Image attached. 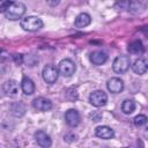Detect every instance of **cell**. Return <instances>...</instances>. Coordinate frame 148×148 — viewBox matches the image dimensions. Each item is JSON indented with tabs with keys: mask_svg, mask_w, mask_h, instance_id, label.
<instances>
[{
	"mask_svg": "<svg viewBox=\"0 0 148 148\" xmlns=\"http://www.w3.org/2000/svg\"><path fill=\"white\" fill-rule=\"evenodd\" d=\"M24 13H25V6H24V3H22V2H12L10 6L5 12V15H6V17L8 20L15 21V20L21 18Z\"/></svg>",
	"mask_w": 148,
	"mask_h": 148,
	"instance_id": "cell-1",
	"label": "cell"
},
{
	"mask_svg": "<svg viewBox=\"0 0 148 148\" xmlns=\"http://www.w3.org/2000/svg\"><path fill=\"white\" fill-rule=\"evenodd\" d=\"M21 27L27 31H37L43 28V21L37 16H25L21 20Z\"/></svg>",
	"mask_w": 148,
	"mask_h": 148,
	"instance_id": "cell-2",
	"label": "cell"
},
{
	"mask_svg": "<svg viewBox=\"0 0 148 148\" xmlns=\"http://www.w3.org/2000/svg\"><path fill=\"white\" fill-rule=\"evenodd\" d=\"M112 68L116 73L118 74H123L125 73L128 68H130V58L127 56H118L114 60H113V65Z\"/></svg>",
	"mask_w": 148,
	"mask_h": 148,
	"instance_id": "cell-3",
	"label": "cell"
},
{
	"mask_svg": "<svg viewBox=\"0 0 148 148\" xmlns=\"http://www.w3.org/2000/svg\"><path fill=\"white\" fill-rule=\"evenodd\" d=\"M75 64L71 60V59H64L59 62V68H58V72L59 74H61L62 76H72L75 72Z\"/></svg>",
	"mask_w": 148,
	"mask_h": 148,
	"instance_id": "cell-4",
	"label": "cell"
},
{
	"mask_svg": "<svg viewBox=\"0 0 148 148\" xmlns=\"http://www.w3.org/2000/svg\"><path fill=\"white\" fill-rule=\"evenodd\" d=\"M89 102L94 106H103L108 102V96L103 90H95L89 95Z\"/></svg>",
	"mask_w": 148,
	"mask_h": 148,
	"instance_id": "cell-5",
	"label": "cell"
},
{
	"mask_svg": "<svg viewBox=\"0 0 148 148\" xmlns=\"http://www.w3.org/2000/svg\"><path fill=\"white\" fill-rule=\"evenodd\" d=\"M43 79L46 83H54L58 79V75H59V72L58 69L53 66V65H46L44 68H43Z\"/></svg>",
	"mask_w": 148,
	"mask_h": 148,
	"instance_id": "cell-6",
	"label": "cell"
},
{
	"mask_svg": "<svg viewBox=\"0 0 148 148\" xmlns=\"http://www.w3.org/2000/svg\"><path fill=\"white\" fill-rule=\"evenodd\" d=\"M35 140L42 148H50L52 145V140L49 134H46L44 131H37L35 133Z\"/></svg>",
	"mask_w": 148,
	"mask_h": 148,
	"instance_id": "cell-7",
	"label": "cell"
},
{
	"mask_svg": "<svg viewBox=\"0 0 148 148\" xmlns=\"http://www.w3.org/2000/svg\"><path fill=\"white\" fill-rule=\"evenodd\" d=\"M32 106L39 111H49L52 109V102L45 97H37L32 101Z\"/></svg>",
	"mask_w": 148,
	"mask_h": 148,
	"instance_id": "cell-8",
	"label": "cell"
},
{
	"mask_svg": "<svg viewBox=\"0 0 148 148\" xmlns=\"http://www.w3.org/2000/svg\"><path fill=\"white\" fill-rule=\"evenodd\" d=\"M65 120L71 127H75L80 124V114L76 110L71 109L65 113Z\"/></svg>",
	"mask_w": 148,
	"mask_h": 148,
	"instance_id": "cell-9",
	"label": "cell"
},
{
	"mask_svg": "<svg viewBox=\"0 0 148 148\" xmlns=\"http://www.w3.org/2000/svg\"><path fill=\"white\" fill-rule=\"evenodd\" d=\"M106 86H108L109 91H111L113 94H118V92L123 91V89H124V82L119 77H112V79H110L108 81Z\"/></svg>",
	"mask_w": 148,
	"mask_h": 148,
	"instance_id": "cell-10",
	"label": "cell"
},
{
	"mask_svg": "<svg viewBox=\"0 0 148 148\" xmlns=\"http://www.w3.org/2000/svg\"><path fill=\"white\" fill-rule=\"evenodd\" d=\"M18 83L15 81V80H8L5 82L3 84V91L7 96H10V97H14L18 94Z\"/></svg>",
	"mask_w": 148,
	"mask_h": 148,
	"instance_id": "cell-11",
	"label": "cell"
},
{
	"mask_svg": "<svg viewBox=\"0 0 148 148\" xmlns=\"http://www.w3.org/2000/svg\"><path fill=\"white\" fill-rule=\"evenodd\" d=\"M147 68H148V64H147L146 59H142V58L136 59L132 65V69L134 71V73H136L139 75L145 74L147 72Z\"/></svg>",
	"mask_w": 148,
	"mask_h": 148,
	"instance_id": "cell-12",
	"label": "cell"
},
{
	"mask_svg": "<svg viewBox=\"0 0 148 148\" xmlns=\"http://www.w3.org/2000/svg\"><path fill=\"white\" fill-rule=\"evenodd\" d=\"M95 133H96V135H97L98 138H102V139H105V140L111 139V138H113V135H114L113 130H112L111 127H109V126H105V125H104V126H98V127L96 128Z\"/></svg>",
	"mask_w": 148,
	"mask_h": 148,
	"instance_id": "cell-13",
	"label": "cell"
},
{
	"mask_svg": "<svg viewBox=\"0 0 148 148\" xmlns=\"http://www.w3.org/2000/svg\"><path fill=\"white\" fill-rule=\"evenodd\" d=\"M108 60V54L103 51H95L90 54V61L94 65H103Z\"/></svg>",
	"mask_w": 148,
	"mask_h": 148,
	"instance_id": "cell-14",
	"label": "cell"
},
{
	"mask_svg": "<svg viewBox=\"0 0 148 148\" xmlns=\"http://www.w3.org/2000/svg\"><path fill=\"white\" fill-rule=\"evenodd\" d=\"M90 22H91L90 15L87 14V13H81V14H79V15L76 16V18H75V27L81 29V28H84V27L89 25Z\"/></svg>",
	"mask_w": 148,
	"mask_h": 148,
	"instance_id": "cell-15",
	"label": "cell"
},
{
	"mask_svg": "<svg viewBox=\"0 0 148 148\" xmlns=\"http://www.w3.org/2000/svg\"><path fill=\"white\" fill-rule=\"evenodd\" d=\"M21 88H22V90H23V92L25 95H31V94L35 92V83H34V81L31 79H29L27 76H24L22 79Z\"/></svg>",
	"mask_w": 148,
	"mask_h": 148,
	"instance_id": "cell-16",
	"label": "cell"
},
{
	"mask_svg": "<svg viewBox=\"0 0 148 148\" xmlns=\"http://www.w3.org/2000/svg\"><path fill=\"white\" fill-rule=\"evenodd\" d=\"M128 51L131 53H134V54H138V53H142L145 51V47L141 43V40H134L132 43H130L128 45Z\"/></svg>",
	"mask_w": 148,
	"mask_h": 148,
	"instance_id": "cell-17",
	"label": "cell"
},
{
	"mask_svg": "<svg viewBox=\"0 0 148 148\" xmlns=\"http://www.w3.org/2000/svg\"><path fill=\"white\" fill-rule=\"evenodd\" d=\"M121 110L125 114H131L135 110V103L132 99H126L121 104Z\"/></svg>",
	"mask_w": 148,
	"mask_h": 148,
	"instance_id": "cell-18",
	"label": "cell"
},
{
	"mask_svg": "<svg viewBox=\"0 0 148 148\" xmlns=\"http://www.w3.org/2000/svg\"><path fill=\"white\" fill-rule=\"evenodd\" d=\"M147 123V117L145 114H139L134 118V124L136 126H141V125H145Z\"/></svg>",
	"mask_w": 148,
	"mask_h": 148,
	"instance_id": "cell-19",
	"label": "cell"
},
{
	"mask_svg": "<svg viewBox=\"0 0 148 148\" xmlns=\"http://www.w3.org/2000/svg\"><path fill=\"white\" fill-rule=\"evenodd\" d=\"M64 139H65L67 142H72V141H75V140H76V135H75L74 133H67V134L64 136Z\"/></svg>",
	"mask_w": 148,
	"mask_h": 148,
	"instance_id": "cell-20",
	"label": "cell"
},
{
	"mask_svg": "<svg viewBox=\"0 0 148 148\" xmlns=\"http://www.w3.org/2000/svg\"><path fill=\"white\" fill-rule=\"evenodd\" d=\"M13 1H5L1 6H0V12H2V13H5L6 10H7V8L10 6V3H12Z\"/></svg>",
	"mask_w": 148,
	"mask_h": 148,
	"instance_id": "cell-21",
	"label": "cell"
}]
</instances>
